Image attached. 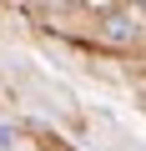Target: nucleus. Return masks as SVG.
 <instances>
[{"mask_svg": "<svg viewBox=\"0 0 146 151\" xmlns=\"http://www.w3.org/2000/svg\"><path fill=\"white\" fill-rule=\"evenodd\" d=\"M106 35L111 40H136V20L131 15H106Z\"/></svg>", "mask_w": 146, "mask_h": 151, "instance_id": "f257e3e1", "label": "nucleus"}, {"mask_svg": "<svg viewBox=\"0 0 146 151\" xmlns=\"http://www.w3.org/2000/svg\"><path fill=\"white\" fill-rule=\"evenodd\" d=\"M5 141H15V131H10V126H0V146H5Z\"/></svg>", "mask_w": 146, "mask_h": 151, "instance_id": "f03ea898", "label": "nucleus"}]
</instances>
